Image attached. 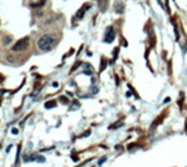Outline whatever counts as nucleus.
Here are the masks:
<instances>
[{
    "mask_svg": "<svg viewBox=\"0 0 187 167\" xmlns=\"http://www.w3.org/2000/svg\"><path fill=\"white\" fill-rule=\"evenodd\" d=\"M45 107H46V108H50V107H55V102H48V103L45 104Z\"/></svg>",
    "mask_w": 187,
    "mask_h": 167,
    "instance_id": "obj_4",
    "label": "nucleus"
},
{
    "mask_svg": "<svg viewBox=\"0 0 187 167\" xmlns=\"http://www.w3.org/2000/svg\"><path fill=\"white\" fill-rule=\"evenodd\" d=\"M60 102H63V103H68V100H67V98H66V97H62V98H60Z\"/></svg>",
    "mask_w": 187,
    "mask_h": 167,
    "instance_id": "obj_5",
    "label": "nucleus"
},
{
    "mask_svg": "<svg viewBox=\"0 0 187 167\" xmlns=\"http://www.w3.org/2000/svg\"><path fill=\"white\" fill-rule=\"evenodd\" d=\"M12 132H13V134H17V132H18V130H17V129H13V130H12Z\"/></svg>",
    "mask_w": 187,
    "mask_h": 167,
    "instance_id": "obj_6",
    "label": "nucleus"
},
{
    "mask_svg": "<svg viewBox=\"0 0 187 167\" xmlns=\"http://www.w3.org/2000/svg\"><path fill=\"white\" fill-rule=\"evenodd\" d=\"M55 44V37L54 36H51V35H44V36H41L37 41V46L40 50H43V51H48L50 50L51 48L54 46Z\"/></svg>",
    "mask_w": 187,
    "mask_h": 167,
    "instance_id": "obj_1",
    "label": "nucleus"
},
{
    "mask_svg": "<svg viewBox=\"0 0 187 167\" xmlns=\"http://www.w3.org/2000/svg\"><path fill=\"white\" fill-rule=\"evenodd\" d=\"M114 30H113V27H108L107 28V32H105V37H104V41L105 43H112V41L114 40Z\"/></svg>",
    "mask_w": 187,
    "mask_h": 167,
    "instance_id": "obj_3",
    "label": "nucleus"
},
{
    "mask_svg": "<svg viewBox=\"0 0 187 167\" xmlns=\"http://www.w3.org/2000/svg\"><path fill=\"white\" fill-rule=\"evenodd\" d=\"M28 44H30V40H28V37H25V39H22V40L17 41V43H16V45H14V46H12V49H13L14 51L25 50V49L28 46Z\"/></svg>",
    "mask_w": 187,
    "mask_h": 167,
    "instance_id": "obj_2",
    "label": "nucleus"
}]
</instances>
